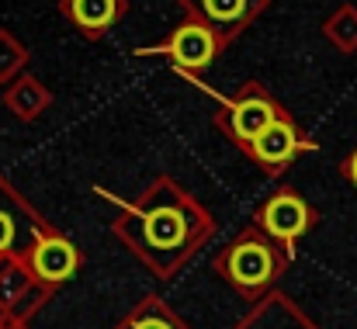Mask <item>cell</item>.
I'll return each mask as SVG.
<instances>
[{"instance_id":"cell-12","label":"cell","mask_w":357,"mask_h":329,"mask_svg":"<svg viewBox=\"0 0 357 329\" xmlns=\"http://www.w3.org/2000/svg\"><path fill=\"white\" fill-rule=\"evenodd\" d=\"M323 35L344 49V52H354L357 49V7H340L333 10L326 21H323Z\"/></svg>"},{"instance_id":"cell-5","label":"cell","mask_w":357,"mask_h":329,"mask_svg":"<svg viewBox=\"0 0 357 329\" xmlns=\"http://www.w3.org/2000/svg\"><path fill=\"white\" fill-rule=\"evenodd\" d=\"M316 222H319V212L295 188H278L253 215V225L274 243H281L288 253H295V243L305 232H312Z\"/></svg>"},{"instance_id":"cell-9","label":"cell","mask_w":357,"mask_h":329,"mask_svg":"<svg viewBox=\"0 0 357 329\" xmlns=\"http://www.w3.org/2000/svg\"><path fill=\"white\" fill-rule=\"evenodd\" d=\"M63 14L80 35L101 38L128 14V0H63Z\"/></svg>"},{"instance_id":"cell-7","label":"cell","mask_w":357,"mask_h":329,"mask_svg":"<svg viewBox=\"0 0 357 329\" xmlns=\"http://www.w3.org/2000/svg\"><path fill=\"white\" fill-rule=\"evenodd\" d=\"M177 3L188 10V17L215 28L226 42H233L260 17V10L271 0H177Z\"/></svg>"},{"instance_id":"cell-2","label":"cell","mask_w":357,"mask_h":329,"mask_svg":"<svg viewBox=\"0 0 357 329\" xmlns=\"http://www.w3.org/2000/svg\"><path fill=\"white\" fill-rule=\"evenodd\" d=\"M288 263H291V253L250 222L236 239H229L215 253L212 267L243 298H260L274 288V281L288 270Z\"/></svg>"},{"instance_id":"cell-3","label":"cell","mask_w":357,"mask_h":329,"mask_svg":"<svg viewBox=\"0 0 357 329\" xmlns=\"http://www.w3.org/2000/svg\"><path fill=\"white\" fill-rule=\"evenodd\" d=\"M215 128L239 149L253 142L260 128H267L274 118L284 114V105L271 98V91L260 80H246L233 98H215Z\"/></svg>"},{"instance_id":"cell-6","label":"cell","mask_w":357,"mask_h":329,"mask_svg":"<svg viewBox=\"0 0 357 329\" xmlns=\"http://www.w3.org/2000/svg\"><path fill=\"white\" fill-rule=\"evenodd\" d=\"M243 153H246L264 174L281 177L302 153H316V142H312V139L298 128V121L284 111V114L274 118L267 128H260Z\"/></svg>"},{"instance_id":"cell-1","label":"cell","mask_w":357,"mask_h":329,"mask_svg":"<svg viewBox=\"0 0 357 329\" xmlns=\"http://www.w3.org/2000/svg\"><path fill=\"white\" fill-rule=\"evenodd\" d=\"M98 194L119 205L115 236L160 277L177 274L215 229L212 215L170 177H156L139 201H119L101 188Z\"/></svg>"},{"instance_id":"cell-8","label":"cell","mask_w":357,"mask_h":329,"mask_svg":"<svg viewBox=\"0 0 357 329\" xmlns=\"http://www.w3.org/2000/svg\"><path fill=\"white\" fill-rule=\"evenodd\" d=\"M84 263V253L80 246H73L66 236H56V232H42L31 250H28V267L31 274L42 281V284H63L70 281Z\"/></svg>"},{"instance_id":"cell-4","label":"cell","mask_w":357,"mask_h":329,"mask_svg":"<svg viewBox=\"0 0 357 329\" xmlns=\"http://www.w3.org/2000/svg\"><path fill=\"white\" fill-rule=\"evenodd\" d=\"M226 38L215 31V28H208V24H202V21H195V17H188V21H181L174 31H170V38L167 42H160V45H142V49H135L132 56H167L181 73H205L222 52H226Z\"/></svg>"},{"instance_id":"cell-11","label":"cell","mask_w":357,"mask_h":329,"mask_svg":"<svg viewBox=\"0 0 357 329\" xmlns=\"http://www.w3.org/2000/svg\"><path fill=\"white\" fill-rule=\"evenodd\" d=\"M119 329H191V326H184L160 298H146V302H139V305L121 319Z\"/></svg>"},{"instance_id":"cell-14","label":"cell","mask_w":357,"mask_h":329,"mask_svg":"<svg viewBox=\"0 0 357 329\" xmlns=\"http://www.w3.org/2000/svg\"><path fill=\"white\" fill-rule=\"evenodd\" d=\"M340 174H344V181H347V184L357 191V146H354V153H347V156H344Z\"/></svg>"},{"instance_id":"cell-10","label":"cell","mask_w":357,"mask_h":329,"mask_svg":"<svg viewBox=\"0 0 357 329\" xmlns=\"http://www.w3.org/2000/svg\"><path fill=\"white\" fill-rule=\"evenodd\" d=\"M236 329H319L291 298L271 291Z\"/></svg>"},{"instance_id":"cell-13","label":"cell","mask_w":357,"mask_h":329,"mask_svg":"<svg viewBox=\"0 0 357 329\" xmlns=\"http://www.w3.org/2000/svg\"><path fill=\"white\" fill-rule=\"evenodd\" d=\"M17 236H21V225H17V215L0 208V253L14 250L17 246Z\"/></svg>"}]
</instances>
